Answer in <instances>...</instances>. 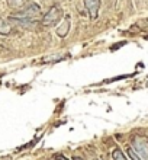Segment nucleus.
<instances>
[{
  "mask_svg": "<svg viewBox=\"0 0 148 160\" xmlns=\"http://www.w3.org/2000/svg\"><path fill=\"white\" fill-rule=\"evenodd\" d=\"M60 18H61V9H60V6L54 4V6L45 13V16H44V19H42V23L45 26H52L60 21Z\"/></svg>",
  "mask_w": 148,
  "mask_h": 160,
  "instance_id": "obj_2",
  "label": "nucleus"
},
{
  "mask_svg": "<svg viewBox=\"0 0 148 160\" xmlns=\"http://www.w3.org/2000/svg\"><path fill=\"white\" fill-rule=\"evenodd\" d=\"M112 157H113V160H128L121 150H115V152L112 153Z\"/></svg>",
  "mask_w": 148,
  "mask_h": 160,
  "instance_id": "obj_7",
  "label": "nucleus"
},
{
  "mask_svg": "<svg viewBox=\"0 0 148 160\" xmlns=\"http://www.w3.org/2000/svg\"><path fill=\"white\" fill-rule=\"evenodd\" d=\"M39 15H41L39 6L35 3H31V4H28L22 12L12 15V19H16V21H34L35 18H38Z\"/></svg>",
  "mask_w": 148,
  "mask_h": 160,
  "instance_id": "obj_1",
  "label": "nucleus"
},
{
  "mask_svg": "<svg viewBox=\"0 0 148 160\" xmlns=\"http://www.w3.org/2000/svg\"><path fill=\"white\" fill-rule=\"evenodd\" d=\"M60 160H68V159H65V157H63V156H60Z\"/></svg>",
  "mask_w": 148,
  "mask_h": 160,
  "instance_id": "obj_9",
  "label": "nucleus"
},
{
  "mask_svg": "<svg viewBox=\"0 0 148 160\" xmlns=\"http://www.w3.org/2000/svg\"><path fill=\"white\" fill-rule=\"evenodd\" d=\"M7 3L12 6V8H21V6H23V3H25V0H7Z\"/></svg>",
  "mask_w": 148,
  "mask_h": 160,
  "instance_id": "obj_8",
  "label": "nucleus"
},
{
  "mask_svg": "<svg viewBox=\"0 0 148 160\" xmlns=\"http://www.w3.org/2000/svg\"><path fill=\"white\" fill-rule=\"evenodd\" d=\"M84 6L92 19H96L100 9V0H84Z\"/></svg>",
  "mask_w": 148,
  "mask_h": 160,
  "instance_id": "obj_3",
  "label": "nucleus"
},
{
  "mask_svg": "<svg viewBox=\"0 0 148 160\" xmlns=\"http://www.w3.org/2000/svg\"><path fill=\"white\" fill-rule=\"evenodd\" d=\"M135 146H136V152H138V156L142 160H148V153H147V146H145L144 141H141L140 138L135 140Z\"/></svg>",
  "mask_w": 148,
  "mask_h": 160,
  "instance_id": "obj_4",
  "label": "nucleus"
},
{
  "mask_svg": "<svg viewBox=\"0 0 148 160\" xmlns=\"http://www.w3.org/2000/svg\"><path fill=\"white\" fill-rule=\"evenodd\" d=\"M73 160H83V159H80V157H74Z\"/></svg>",
  "mask_w": 148,
  "mask_h": 160,
  "instance_id": "obj_10",
  "label": "nucleus"
},
{
  "mask_svg": "<svg viewBox=\"0 0 148 160\" xmlns=\"http://www.w3.org/2000/svg\"><path fill=\"white\" fill-rule=\"evenodd\" d=\"M68 29H70V18H65L64 19V23H63V26H60L58 29H57V34H58V37H61V38H64L65 35H67V32H68Z\"/></svg>",
  "mask_w": 148,
  "mask_h": 160,
  "instance_id": "obj_5",
  "label": "nucleus"
},
{
  "mask_svg": "<svg viewBox=\"0 0 148 160\" xmlns=\"http://www.w3.org/2000/svg\"><path fill=\"white\" fill-rule=\"evenodd\" d=\"M10 32V25H9L7 22H4L0 19V34H9Z\"/></svg>",
  "mask_w": 148,
  "mask_h": 160,
  "instance_id": "obj_6",
  "label": "nucleus"
}]
</instances>
